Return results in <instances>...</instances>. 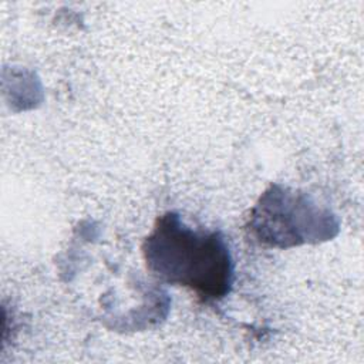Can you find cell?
<instances>
[{"mask_svg":"<svg viewBox=\"0 0 364 364\" xmlns=\"http://www.w3.org/2000/svg\"><path fill=\"white\" fill-rule=\"evenodd\" d=\"M148 269L171 284L193 290L203 300L225 297L233 283V262L218 232L195 230L168 212L144 242Z\"/></svg>","mask_w":364,"mask_h":364,"instance_id":"obj_1","label":"cell"}]
</instances>
